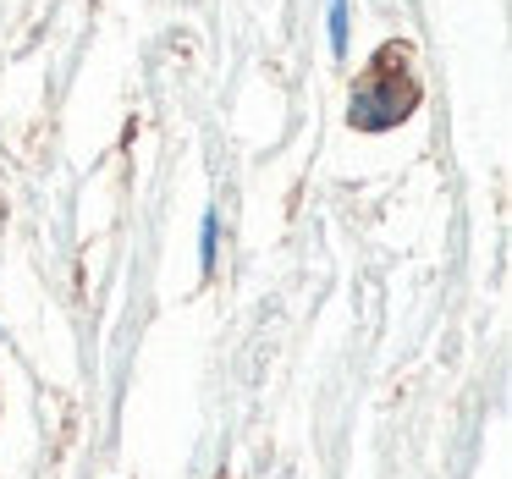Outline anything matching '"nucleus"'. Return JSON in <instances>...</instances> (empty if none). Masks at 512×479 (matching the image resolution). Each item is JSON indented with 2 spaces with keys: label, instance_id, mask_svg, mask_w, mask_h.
Wrapping results in <instances>:
<instances>
[{
  "label": "nucleus",
  "instance_id": "1",
  "mask_svg": "<svg viewBox=\"0 0 512 479\" xmlns=\"http://www.w3.org/2000/svg\"><path fill=\"white\" fill-rule=\"evenodd\" d=\"M413 105H419L413 78H402L397 67H375V72H369V78L353 89V100H347V122H353L358 133H386V127H402V122H408Z\"/></svg>",
  "mask_w": 512,
  "mask_h": 479
},
{
  "label": "nucleus",
  "instance_id": "2",
  "mask_svg": "<svg viewBox=\"0 0 512 479\" xmlns=\"http://www.w3.org/2000/svg\"><path fill=\"white\" fill-rule=\"evenodd\" d=\"M325 23H331V56L347 61V0H325Z\"/></svg>",
  "mask_w": 512,
  "mask_h": 479
},
{
  "label": "nucleus",
  "instance_id": "3",
  "mask_svg": "<svg viewBox=\"0 0 512 479\" xmlns=\"http://www.w3.org/2000/svg\"><path fill=\"white\" fill-rule=\"evenodd\" d=\"M215 248H221V215H204L199 221V270H215Z\"/></svg>",
  "mask_w": 512,
  "mask_h": 479
}]
</instances>
